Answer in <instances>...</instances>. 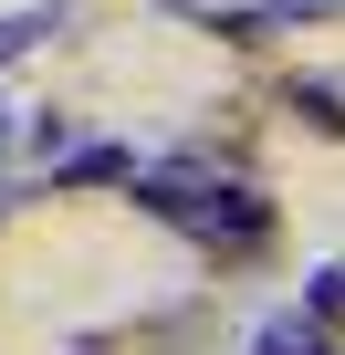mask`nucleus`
<instances>
[{
    "mask_svg": "<svg viewBox=\"0 0 345 355\" xmlns=\"http://www.w3.org/2000/svg\"><path fill=\"white\" fill-rule=\"evenodd\" d=\"M136 199L167 220V230H189V241H262V199H251V178H210V167H157L136 178Z\"/></svg>",
    "mask_w": 345,
    "mask_h": 355,
    "instance_id": "f257e3e1",
    "label": "nucleus"
},
{
    "mask_svg": "<svg viewBox=\"0 0 345 355\" xmlns=\"http://www.w3.org/2000/svg\"><path fill=\"white\" fill-rule=\"evenodd\" d=\"M251 355H324V324H314V313H272V324L251 334Z\"/></svg>",
    "mask_w": 345,
    "mask_h": 355,
    "instance_id": "f03ea898",
    "label": "nucleus"
},
{
    "mask_svg": "<svg viewBox=\"0 0 345 355\" xmlns=\"http://www.w3.org/2000/svg\"><path fill=\"white\" fill-rule=\"evenodd\" d=\"M42 32H63V11H53V0H42V11H0V63H11V53H32Z\"/></svg>",
    "mask_w": 345,
    "mask_h": 355,
    "instance_id": "7ed1b4c3",
    "label": "nucleus"
},
{
    "mask_svg": "<svg viewBox=\"0 0 345 355\" xmlns=\"http://www.w3.org/2000/svg\"><path fill=\"white\" fill-rule=\"evenodd\" d=\"M53 11H63V0H53Z\"/></svg>",
    "mask_w": 345,
    "mask_h": 355,
    "instance_id": "20e7f679",
    "label": "nucleus"
}]
</instances>
